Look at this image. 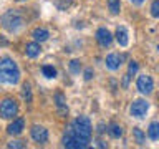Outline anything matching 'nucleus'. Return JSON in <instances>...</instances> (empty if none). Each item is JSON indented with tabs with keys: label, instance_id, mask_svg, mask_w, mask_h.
<instances>
[{
	"label": "nucleus",
	"instance_id": "nucleus-16",
	"mask_svg": "<svg viewBox=\"0 0 159 149\" xmlns=\"http://www.w3.org/2000/svg\"><path fill=\"white\" fill-rule=\"evenodd\" d=\"M108 134L111 138H114V139H119L123 136V128L119 126V124H116V123H111L108 126Z\"/></svg>",
	"mask_w": 159,
	"mask_h": 149
},
{
	"label": "nucleus",
	"instance_id": "nucleus-1",
	"mask_svg": "<svg viewBox=\"0 0 159 149\" xmlns=\"http://www.w3.org/2000/svg\"><path fill=\"white\" fill-rule=\"evenodd\" d=\"M91 121L86 116H80L70 124V128L63 134V146L71 147V149H84L88 147L89 141H91Z\"/></svg>",
	"mask_w": 159,
	"mask_h": 149
},
{
	"label": "nucleus",
	"instance_id": "nucleus-7",
	"mask_svg": "<svg viewBox=\"0 0 159 149\" xmlns=\"http://www.w3.org/2000/svg\"><path fill=\"white\" fill-rule=\"evenodd\" d=\"M30 136L37 144H47L48 142V131L40 124H33L30 129Z\"/></svg>",
	"mask_w": 159,
	"mask_h": 149
},
{
	"label": "nucleus",
	"instance_id": "nucleus-11",
	"mask_svg": "<svg viewBox=\"0 0 159 149\" xmlns=\"http://www.w3.org/2000/svg\"><path fill=\"white\" fill-rule=\"evenodd\" d=\"M55 103H57L58 114L61 118H66L68 116V106H66V101H65L63 93H57V94H55Z\"/></svg>",
	"mask_w": 159,
	"mask_h": 149
},
{
	"label": "nucleus",
	"instance_id": "nucleus-23",
	"mask_svg": "<svg viewBox=\"0 0 159 149\" xmlns=\"http://www.w3.org/2000/svg\"><path fill=\"white\" fill-rule=\"evenodd\" d=\"M138 68H139L138 61L131 60V61H129V66H128V74H136L138 73Z\"/></svg>",
	"mask_w": 159,
	"mask_h": 149
},
{
	"label": "nucleus",
	"instance_id": "nucleus-21",
	"mask_svg": "<svg viewBox=\"0 0 159 149\" xmlns=\"http://www.w3.org/2000/svg\"><path fill=\"white\" fill-rule=\"evenodd\" d=\"M70 71L78 74L81 71V61H80V60H71V61H70Z\"/></svg>",
	"mask_w": 159,
	"mask_h": 149
},
{
	"label": "nucleus",
	"instance_id": "nucleus-30",
	"mask_svg": "<svg viewBox=\"0 0 159 149\" xmlns=\"http://www.w3.org/2000/svg\"><path fill=\"white\" fill-rule=\"evenodd\" d=\"M104 126H103V124H99V126H98V133H103L104 131V129H103Z\"/></svg>",
	"mask_w": 159,
	"mask_h": 149
},
{
	"label": "nucleus",
	"instance_id": "nucleus-6",
	"mask_svg": "<svg viewBox=\"0 0 159 149\" xmlns=\"http://www.w3.org/2000/svg\"><path fill=\"white\" fill-rule=\"evenodd\" d=\"M136 88H138V91L141 93V94H151L152 89H154L152 78L148 76V74H141V76H138Z\"/></svg>",
	"mask_w": 159,
	"mask_h": 149
},
{
	"label": "nucleus",
	"instance_id": "nucleus-10",
	"mask_svg": "<svg viewBox=\"0 0 159 149\" xmlns=\"http://www.w3.org/2000/svg\"><path fill=\"white\" fill-rule=\"evenodd\" d=\"M25 129V119L23 118H15L12 123L8 124L7 128V133L10 136H18V134H22Z\"/></svg>",
	"mask_w": 159,
	"mask_h": 149
},
{
	"label": "nucleus",
	"instance_id": "nucleus-20",
	"mask_svg": "<svg viewBox=\"0 0 159 149\" xmlns=\"http://www.w3.org/2000/svg\"><path fill=\"white\" fill-rule=\"evenodd\" d=\"M42 73H43V76H47V78H55L57 76V70H55L52 65H45V66H42Z\"/></svg>",
	"mask_w": 159,
	"mask_h": 149
},
{
	"label": "nucleus",
	"instance_id": "nucleus-18",
	"mask_svg": "<svg viewBox=\"0 0 159 149\" xmlns=\"http://www.w3.org/2000/svg\"><path fill=\"white\" fill-rule=\"evenodd\" d=\"M22 96H23V99L27 103H32L33 96H32V86H30V83H23V86H22Z\"/></svg>",
	"mask_w": 159,
	"mask_h": 149
},
{
	"label": "nucleus",
	"instance_id": "nucleus-28",
	"mask_svg": "<svg viewBox=\"0 0 159 149\" xmlns=\"http://www.w3.org/2000/svg\"><path fill=\"white\" fill-rule=\"evenodd\" d=\"M7 45H8V42L2 37V35H0V47H7Z\"/></svg>",
	"mask_w": 159,
	"mask_h": 149
},
{
	"label": "nucleus",
	"instance_id": "nucleus-24",
	"mask_svg": "<svg viewBox=\"0 0 159 149\" xmlns=\"http://www.w3.org/2000/svg\"><path fill=\"white\" fill-rule=\"evenodd\" d=\"M71 5V0H57V7L60 10H66Z\"/></svg>",
	"mask_w": 159,
	"mask_h": 149
},
{
	"label": "nucleus",
	"instance_id": "nucleus-8",
	"mask_svg": "<svg viewBox=\"0 0 159 149\" xmlns=\"http://www.w3.org/2000/svg\"><path fill=\"white\" fill-rule=\"evenodd\" d=\"M96 42L99 43V47H103V48L109 47V45L113 43V35H111V32H109L108 28H104V27L98 28V30H96Z\"/></svg>",
	"mask_w": 159,
	"mask_h": 149
},
{
	"label": "nucleus",
	"instance_id": "nucleus-19",
	"mask_svg": "<svg viewBox=\"0 0 159 149\" xmlns=\"http://www.w3.org/2000/svg\"><path fill=\"white\" fill-rule=\"evenodd\" d=\"M133 134H134V139H136V142L139 144V146H143V144L146 142V134L143 133V129L134 128V129H133Z\"/></svg>",
	"mask_w": 159,
	"mask_h": 149
},
{
	"label": "nucleus",
	"instance_id": "nucleus-13",
	"mask_svg": "<svg viewBox=\"0 0 159 149\" xmlns=\"http://www.w3.org/2000/svg\"><path fill=\"white\" fill-rule=\"evenodd\" d=\"M25 53H27V56H30V58H37L38 55L42 53V47H40L38 42L27 43L25 45Z\"/></svg>",
	"mask_w": 159,
	"mask_h": 149
},
{
	"label": "nucleus",
	"instance_id": "nucleus-3",
	"mask_svg": "<svg viewBox=\"0 0 159 149\" xmlns=\"http://www.w3.org/2000/svg\"><path fill=\"white\" fill-rule=\"evenodd\" d=\"M0 23H2V27H3L5 30H8V32L15 33V32H18V30L23 27L25 18H23V15L20 13L18 10H8L7 13L2 15Z\"/></svg>",
	"mask_w": 159,
	"mask_h": 149
},
{
	"label": "nucleus",
	"instance_id": "nucleus-31",
	"mask_svg": "<svg viewBox=\"0 0 159 149\" xmlns=\"http://www.w3.org/2000/svg\"><path fill=\"white\" fill-rule=\"evenodd\" d=\"M17 2H25V0H17Z\"/></svg>",
	"mask_w": 159,
	"mask_h": 149
},
{
	"label": "nucleus",
	"instance_id": "nucleus-14",
	"mask_svg": "<svg viewBox=\"0 0 159 149\" xmlns=\"http://www.w3.org/2000/svg\"><path fill=\"white\" fill-rule=\"evenodd\" d=\"M32 37L35 38V42H38V43H42V42H47V40L50 38V33H48V30L47 28H35L33 32H32Z\"/></svg>",
	"mask_w": 159,
	"mask_h": 149
},
{
	"label": "nucleus",
	"instance_id": "nucleus-12",
	"mask_svg": "<svg viewBox=\"0 0 159 149\" xmlns=\"http://www.w3.org/2000/svg\"><path fill=\"white\" fill-rule=\"evenodd\" d=\"M116 42L119 43V47H128L129 43V35H128V30L124 27H118L116 28Z\"/></svg>",
	"mask_w": 159,
	"mask_h": 149
},
{
	"label": "nucleus",
	"instance_id": "nucleus-5",
	"mask_svg": "<svg viewBox=\"0 0 159 149\" xmlns=\"http://www.w3.org/2000/svg\"><path fill=\"white\" fill-rule=\"evenodd\" d=\"M129 111H131V116L134 118H144L149 111V103L146 99H134L131 103V108H129Z\"/></svg>",
	"mask_w": 159,
	"mask_h": 149
},
{
	"label": "nucleus",
	"instance_id": "nucleus-17",
	"mask_svg": "<svg viewBox=\"0 0 159 149\" xmlns=\"http://www.w3.org/2000/svg\"><path fill=\"white\" fill-rule=\"evenodd\" d=\"M108 8L111 15H118L121 12V0H108Z\"/></svg>",
	"mask_w": 159,
	"mask_h": 149
},
{
	"label": "nucleus",
	"instance_id": "nucleus-27",
	"mask_svg": "<svg viewBox=\"0 0 159 149\" xmlns=\"http://www.w3.org/2000/svg\"><path fill=\"white\" fill-rule=\"evenodd\" d=\"M129 78H131V74H124V78H123V88H128V84H129Z\"/></svg>",
	"mask_w": 159,
	"mask_h": 149
},
{
	"label": "nucleus",
	"instance_id": "nucleus-15",
	"mask_svg": "<svg viewBox=\"0 0 159 149\" xmlns=\"http://www.w3.org/2000/svg\"><path fill=\"white\" fill-rule=\"evenodd\" d=\"M148 136L151 141H159V123L157 121H152L148 128Z\"/></svg>",
	"mask_w": 159,
	"mask_h": 149
},
{
	"label": "nucleus",
	"instance_id": "nucleus-25",
	"mask_svg": "<svg viewBox=\"0 0 159 149\" xmlns=\"http://www.w3.org/2000/svg\"><path fill=\"white\" fill-rule=\"evenodd\" d=\"M7 146L8 147H20L22 149V147H25V142L23 141H12V142H8Z\"/></svg>",
	"mask_w": 159,
	"mask_h": 149
},
{
	"label": "nucleus",
	"instance_id": "nucleus-29",
	"mask_svg": "<svg viewBox=\"0 0 159 149\" xmlns=\"http://www.w3.org/2000/svg\"><path fill=\"white\" fill-rule=\"evenodd\" d=\"M129 2H133L134 5H143V2H144V0H129Z\"/></svg>",
	"mask_w": 159,
	"mask_h": 149
},
{
	"label": "nucleus",
	"instance_id": "nucleus-2",
	"mask_svg": "<svg viewBox=\"0 0 159 149\" xmlns=\"http://www.w3.org/2000/svg\"><path fill=\"white\" fill-rule=\"evenodd\" d=\"M18 79H20L18 65L8 56L0 60V81L5 84H17Z\"/></svg>",
	"mask_w": 159,
	"mask_h": 149
},
{
	"label": "nucleus",
	"instance_id": "nucleus-4",
	"mask_svg": "<svg viewBox=\"0 0 159 149\" xmlns=\"http://www.w3.org/2000/svg\"><path fill=\"white\" fill-rule=\"evenodd\" d=\"M18 114V103L13 98H5L0 101V118L13 119Z\"/></svg>",
	"mask_w": 159,
	"mask_h": 149
},
{
	"label": "nucleus",
	"instance_id": "nucleus-22",
	"mask_svg": "<svg viewBox=\"0 0 159 149\" xmlns=\"http://www.w3.org/2000/svg\"><path fill=\"white\" fill-rule=\"evenodd\" d=\"M151 15L154 18H159V0H154L151 3Z\"/></svg>",
	"mask_w": 159,
	"mask_h": 149
},
{
	"label": "nucleus",
	"instance_id": "nucleus-26",
	"mask_svg": "<svg viewBox=\"0 0 159 149\" xmlns=\"http://www.w3.org/2000/svg\"><path fill=\"white\" fill-rule=\"evenodd\" d=\"M93 70L91 68H86V70H84V79H86V81H89V79H91L93 78Z\"/></svg>",
	"mask_w": 159,
	"mask_h": 149
},
{
	"label": "nucleus",
	"instance_id": "nucleus-9",
	"mask_svg": "<svg viewBox=\"0 0 159 149\" xmlns=\"http://www.w3.org/2000/svg\"><path fill=\"white\" fill-rule=\"evenodd\" d=\"M124 58H126V55H118V53H109L106 56V66L111 70V71H116L119 70V66L123 65Z\"/></svg>",
	"mask_w": 159,
	"mask_h": 149
}]
</instances>
